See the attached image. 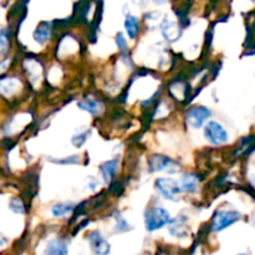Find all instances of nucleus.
Instances as JSON below:
<instances>
[{"label": "nucleus", "instance_id": "nucleus-1", "mask_svg": "<svg viewBox=\"0 0 255 255\" xmlns=\"http://www.w3.org/2000/svg\"><path fill=\"white\" fill-rule=\"evenodd\" d=\"M171 216L163 207H149L144 211V227L148 232H156L169 224Z\"/></svg>", "mask_w": 255, "mask_h": 255}, {"label": "nucleus", "instance_id": "nucleus-2", "mask_svg": "<svg viewBox=\"0 0 255 255\" xmlns=\"http://www.w3.org/2000/svg\"><path fill=\"white\" fill-rule=\"evenodd\" d=\"M148 169L152 173L156 172H167V173H177L181 169V163L177 159L171 158L164 154H152L148 158Z\"/></svg>", "mask_w": 255, "mask_h": 255}, {"label": "nucleus", "instance_id": "nucleus-3", "mask_svg": "<svg viewBox=\"0 0 255 255\" xmlns=\"http://www.w3.org/2000/svg\"><path fill=\"white\" fill-rule=\"evenodd\" d=\"M242 214L237 211H223L219 209L214 213L213 218H212L211 228L213 232H222L227 229L228 227L233 226L238 221H241Z\"/></svg>", "mask_w": 255, "mask_h": 255}, {"label": "nucleus", "instance_id": "nucleus-4", "mask_svg": "<svg viewBox=\"0 0 255 255\" xmlns=\"http://www.w3.org/2000/svg\"><path fill=\"white\" fill-rule=\"evenodd\" d=\"M154 188L164 199L172 202L177 201V196H179L182 192L178 182L173 178H167V177L157 178L154 181Z\"/></svg>", "mask_w": 255, "mask_h": 255}, {"label": "nucleus", "instance_id": "nucleus-5", "mask_svg": "<svg viewBox=\"0 0 255 255\" xmlns=\"http://www.w3.org/2000/svg\"><path fill=\"white\" fill-rule=\"evenodd\" d=\"M204 137L214 146H222L228 142V132L217 121H209L204 126Z\"/></svg>", "mask_w": 255, "mask_h": 255}, {"label": "nucleus", "instance_id": "nucleus-6", "mask_svg": "<svg viewBox=\"0 0 255 255\" xmlns=\"http://www.w3.org/2000/svg\"><path fill=\"white\" fill-rule=\"evenodd\" d=\"M212 116V112L206 106H193L186 112V122L189 127L198 129Z\"/></svg>", "mask_w": 255, "mask_h": 255}, {"label": "nucleus", "instance_id": "nucleus-7", "mask_svg": "<svg viewBox=\"0 0 255 255\" xmlns=\"http://www.w3.org/2000/svg\"><path fill=\"white\" fill-rule=\"evenodd\" d=\"M87 241H89L91 251L96 255H109L111 253V246L100 231L90 232Z\"/></svg>", "mask_w": 255, "mask_h": 255}, {"label": "nucleus", "instance_id": "nucleus-8", "mask_svg": "<svg viewBox=\"0 0 255 255\" xmlns=\"http://www.w3.org/2000/svg\"><path fill=\"white\" fill-rule=\"evenodd\" d=\"M161 32L164 39H166V41L174 42L181 37L182 29L177 22L172 21L168 17H166L161 24Z\"/></svg>", "mask_w": 255, "mask_h": 255}, {"label": "nucleus", "instance_id": "nucleus-9", "mask_svg": "<svg viewBox=\"0 0 255 255\" xmlns=\"http://www.w3.org/2000/svg\"><path fill=\"white\" fill-rule=\"evenodd\" d=\"M187 221H188V218L186 216L179 214L173 221L169 222V233L176 238H187V236L189 234Z\"/></svg>", "mask_w": 255, "mask_h": 255}, {"label": "nucleus", "instance_id": "nucleus-10", "mask_svg": "<svg viewBox=\"0 0 255 255\" xmlns=\"http://www.w3.org/2000/svg\"><path fill=\"white\" fill-rule=\"evenodd\" d=\"M199 184H201V178L197 173H193V172H188V173H184L182 176L181 182H179V186H181V189L186 193L193 194L198 191Z\"/></svg>", "mask_w": 255, "mask_h": 255}, {"label": "nucleus", "instance_id": "nucleus-11", "mask_svg": "<svg viewBox=\"0 0 255 255\" xmlns=\"http://www.w3.org/2000/svg\"><path fill=\"white\" fill-rule=\"evenodd\" d=\"M77 107L82 111L87 112L90 115H94V116H99L102 111H104L105 106L102 104V101L96 99H91V97H86V99H82L77 102Z\"/></svg>", "mask_w": 255, "mask_h": 255}, {"label": "nucleus", "instance_id": "nucleus-12", "mask_svg": "<svg viewBox=\"0 0 255 255\" xmlns=\"http://www.w3.org/2000/svg\"><path fill=\"white\" fill-rule=\"evenodd\" d=\"M52 32H54V26L52 22L42 21L37 25V27L34 31V40L40 45H44L51 39Z\"/></svg>", "mask_w": 255, "mask_h": 255}, {"label": "nucleus", "instance_id": "nucleus-13", "mask_svg": "<svg viewBox=\"0 0 255 255\" xmlns=\"http://www.w3.org/2000/svg\"><path fill=\"white\" fill-rule=\"evenodd\" d=\"M119 167H120L119 158L105 161L104 163L100 166V172H101L102 178H104V181L106 182V183H111V181L115 178L117 171H119Z\"/></svg>", "mask_w": 255, "mask_h": 255}, {"label": "nucleus", "instance_id": "nucleus-14", "mask_svg": "<svg viewBox=\"0 0 255 255\" xmlns=\"http://www.w3.org/2000/svg\"><path fill=\"white\" fill-rule=\"evenodd\" d=\"M69 254V246L62 239H52L47 243L45 248L44 255H67Z\"/></svg>", "mask_w": 255, "mask_h": 255}, {"label": "nucleus", "instance_id": "nucleus-15", "mask_svg": "<svg viewBox=\"0 0 255 255\" xmlns=\"http://www.w3.org/2000/svg\"><path fill=\"white\" fill-rule=\"evenodd\" d=\"M20 82L15 77H5V79H0V95L4 96H10L14 94L19 87Z\"/></svg>", "mask_w": 255, "mask_h": 255}, {"label": "nucleus", "instance_id": "nucleus-16", "mask_svg": "<svg viewBox=\"0 0 255 255\" xmlns=\"http://www.w3.org/2000/svg\"><path fill=\"white\" fill-rule=\"evenodd\" d=\"M25 67H26V74L29 75L31 81H37L41 77V64L37 60L26 59L25 60Z\"/></svg>", "mask_w": 255, "mask_h": 255}, {"label": "nucleus", "instance_id": "nucleus-17", "mask_svg": "<svg viewBox=\"0 0 255 255\" xmlns=\"http://www.w3.org/2000/svg\"><path fill=\"white\" fill-rule=\"evenodd\" d=\"M125 29H126V32L129 39H136L139 32L138 17L133 16V15H127L126 19H125Z\"/></svg>", "mask_w": 255, "mask_h": 255}, {"label": "nucleus", "instance_id": "nucleus-18", "mask_svg": "<svg viewBox=\"0 0 255 255\" xmlns=\"http://www.w3.org/2000/svg\"><path fill=\"white\" fill-rule=\"evenodd\" d=\"M75 207L72 203H56L52 206L51 208V214L55 218H61V217L67 216V214H71L74 212Z\"/></svg>", "mask_w": 255, "mask_h": 255}, {"label": "nucleus", "instance_id": "nucleus-19", "mask_svg": "<svg viewBox=\"0 0 255 255\" xmlns=\"http://www.w3.org/2000/svg\"><path fill=\"white\" fill-rule=\"evenodd\" d=\"M255 151V134L249 137H244L242 139V146L239 147L236 154H251Z\"/></svg>", "mask_w": 255, "mask_h": 255}, {"label": "nucleus", "instance_id": "nucleus-20", "mask_svg": "<svg viewBox=\"0 0 255 255\" xmlns=\"http://www.w3.org/2000/svg\"><path fill=\"white\" fill-rule=\"evenodd\" d=\"M114 221H115V231L119 232V233H125V232H127L131 229V226H129L128 222L125 219V217L122 216L121 212H119V211L115 212Z\"/></svg>", "mask_w": 255, "mask_h": 255}, {"label": "nucleus", "instance_id": "nucleus-21", "mask_svg": "<svg viewBox=\"0 0 255 255\" xmlns=\"http://www.w3.org/2000/svg\"><path fill=\"white\" fill-rule=\"evenodd\" d=\"M9 208L10 211L14 212V213L16 214H24L25 211H26V209H25L24 202H22L20 198H17V197H14V198L10 199Z\"/></svg>", "mask_w": 255, "mask_h": 255}, {"label": "nucleus", "instance_id": "nucleus-22", "mask_svg": "<svg viewBox=\"0 0 255 255\" xmlns=\"http://www.w3.org/2000/svg\"><path fill=\"white\" fill-rule=\"evenodd\" d=\"M9 50V32L5 29L0 30V55Z\"/></svg>", "mask_w": 255, "mask_h": 255}, {"label": "nucleus", "instance_id": "nucleus-23", "mask_svg": "<svg viewBox=\"0 0 255 255\" xmlns=\"http://www.w3.org/2000/svg\"><path fill=\"white\" fill-rule=\"evenodd\" d=\"M115 41H116V45L120 51H121V54H128V44H127L126 37H125V35L122 32H119L116 35Z\"/></svg>", "mask_w": 255, "mask_h": 255}, {"label": "nucleus", "instance_id": "nucleus-24", "mask_svg": "<svg viewBox=\"0 0 255 255\" xmlns=\"http://www.w3.org/2000/svg\"><path fill=\"white\" fill-rule=\"evenodd\" d=\"M89 136H90V131H84V132H81V133L75 134L71 139L72 144H74L75 147H77V148L81 146H84V143L87 141Z\"/></svg>", "mask_w": 255, "mask_h": 255}, {"label": "nucleus", "instance_id": "nucleus-25", "mask_svg": "<svg viewBox=\"0 0 255 255\" xmlns=\"http://www.w3.org/2000/svg\"><path fill=\"white\" fill-rule=\"evenodd\" d=\"M79 161H80L79 156L65 157V158L56 159V161H54V159H52V162H55V163H57V164H75V163H79Z\"/></svg>", "mask_w": 255, "mask_h": 255}, {"label": "nucleus", "instance_id": "nucleus-26", "mask_svg": "<svg viewBox=\"0 0 255 255\" xmlns=\"http://www.w3.org/2000/svg\"><path fill=\"white\" fill-rule=\"evenodd\" d=\"M99 186H100V183L96 178H94V177H89V181H87V187H89L91 191H96V189L99 188Z\"/></svg>", "mask_w": 255, "mask_h": 255}, {"label": "nucleus", "instance_id": "nucleus-27", "mask_svg": "<svg viewBox=\"0 0 255 255\" xmlns=\"http://www.w3.org/2000/svg\"><path fill=\"white\" fill-rule=\"evenodd\" d=\"M7 65H9V60H4L2 62H0V74H1V72H4L5 70H6Z\"/></svg>", "mask_w": 255, "mask_h": 255}, {"label": "nucleus", "instance_id": "nucleus-28", "mask_svg": "<svg viewBox=\"0 0 255 255\" xmlns=\"http://www.w3.org/2000/svg\"><path fill=\"white\" fill-rule=\"evenodd\" d=\"M154 2H156V4H158V5H161V4H163L164 1H166V0H153Z\"/></svg>", "mask_w": 255, "mask_h": 255}, {"label": "nucleus", "instance_id": "nucleus-29", "mask_svg": "<svg viewBox=\"0 0 255 255\" xmlns=\"http://www.w3.org/2000/svg\"><path fill=\"white\" fill-rule=\"evenodd\" d=\"M252 184H253L254 188H255V176L253 177V179H252Z\"/></svg>", "mask_w": 255, "mask_h": 255}, {"label": "nucleus", "instance_id": "nucleus-30", "mask_svg": "<svg viewBox=\"0 0 255 255\" xmlns=\"http://www.w3.org/2000/svg\"><path fill=\"white\" fill-rule=\"evenodd\" d=\"M97 1H99V2H101V1H102V0H97Z\"/></svg>", "mask_w": 255, "mask_h": 255}, {"label": "nucleus", "instance_id": "nucleus-31", "mask_svg": "<svg viewBox=\"0 0 255 255\" xmlns=\"http://www.w3.org/2000/svg\"><path fill=\"white\" fill-rule=\"evenodd\" d=\"M239 255H247V254H239Z\"/></svg>", "mask_w": 255, "mask_h": 255}]
</instances>
